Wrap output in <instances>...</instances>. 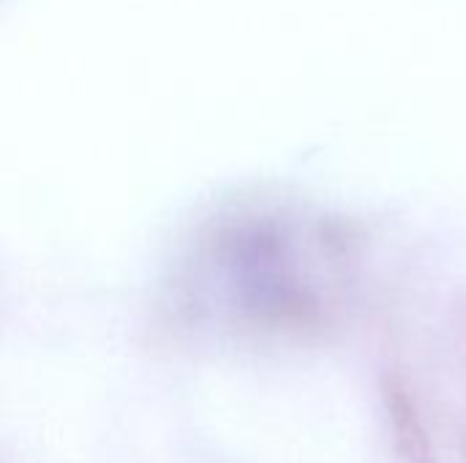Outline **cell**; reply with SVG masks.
I'll list each match as a JSON object with an SVG mask.
<instances>
[]
</instances>
